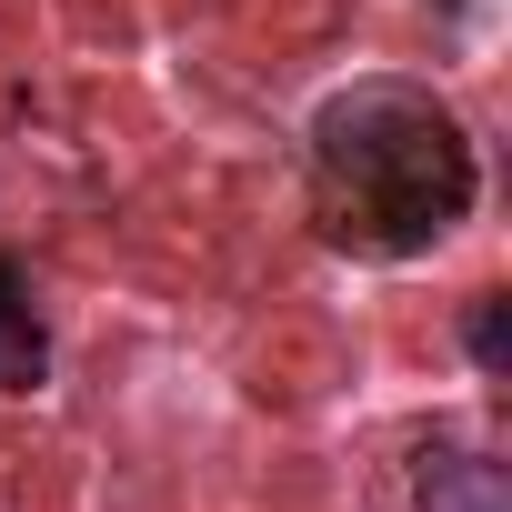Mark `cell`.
I'll list each match as a JSON object with an SVG mask.
<instances>
[{"label": "cell", "mask_w": 512, "mask_h": 512, "mask_svg": "<svg viewBox=\"0 0 512 512\" xmlns=\"http://www.w3.org/2000/svg\"><path fill=\"white\" fill-rule=\"evenodd\" d=\"M41 382H51V332H41V312H31L21 262L0 251V392H41Z\"/></svg>", "instance_id": "cell-2"}, {"label": "cell", "mask_w": 512, "mask_h": 512, "mask_svg": "<svg viewBox=\"0 0 512 512\" xmlns=\"http://www.w3.org/2000/svg\"><path fill=\"white\" fill-rule=\"evenodd\" d=\"M472 362H482V372H502V302H482V312H472Z\"/></svg>", "instance_id": "cell-4"}, {"label": "cell", "mask_w": 512, "mask_h": 512, "mask_svg": "<svg viewBox=\"0 0 512 512\" xmlns=\"http://www.w3.org/2000/svg\"><path fill=\"white\" fill-rule=\"evenodd\" d=\"M312 181H322V221L362 251H382V262H412V251H432L472 191H482V161H472V131L442 91L422 81H352L322 101L312 121Z\"/></svg>", "instance_id": "cell-1"}, {"label": "cell", "mask_w": 512, "mask_h": 512, "mask_svg": "<svg viewBox=\"0 0 512 512\" xmlns=\"http://www.w3.org/2000/svg\"><path fill=\"white\" fill-rule=\"evenodd\" d=\"M412 492H422V512H512V482L482 452H422Z\"/></svg>", "instance_id": "cell-3"}]
</instances>
